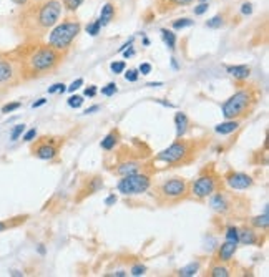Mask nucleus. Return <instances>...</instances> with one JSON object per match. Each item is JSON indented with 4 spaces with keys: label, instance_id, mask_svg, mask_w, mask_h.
<instances>
[{
    "label": "nucleus",
    "instance_id": "nucleus-52",
    "mask_svg": "<svg viewBox=\"0 0 269 277\" xmlns=\"http://www.w3.org/2000/svg\"><path fill=\"white\" fill-rule=\"evenodd\" d=\"M12 2H14L15 5H19V7H23V5H27L30 0H12Z\"/></svg>",
    "mask_w": 269,
    "mask_h": 277
},
{
    "label": "nucleus",
    "instance_id": "nucleus-26",
    "mask_svg": "<svg viewBox=\"0 0 269 277\" xmlns=\"http://www.w3.org/2000/svg\"><path fill=\"white\" fill-rule=\"evenodd\" d=\"M159 33H161V39L166 47L170 50H176V33L173 30H168V28H161Z\"/></svg>",
    "mask_w": 269,
    "mask_h": 277
},
{
    "label": "nucleus",
    "instance_id": "nucleus-19",
    "mask_svg": "<svg viewBox=\"0 0 269 277\" xmlns=\"http://www.w3.org/2000/svg\"><path fill=\"white\" fill-rule=\"evenodd\" d=\"M226 71H228L229 77H233L236 82H246L251 75V68L247 65H229L226 66Z\"/></svg>",
    "mask_w": 269,
    "mask_h": 277
},
{
    "label": "nucleus",
    "instance_id": "nucleus-14",
    "mask_svg": "<svg viewBox=\"0 0 269 277\" xmlns=\"http://www.w3.org/2000/svg\"><path fill=\"white\" fill-rule=\"evenodd\" d=\"M263 231L254 229L253 226H238V242L243 246H261L266 241L268 234H263Z\"/></svg>",
    "mask_w": 269,
    "mask_h": 277
},
{
    "label": "nucleus",
    "instance_id": "nucleus-23",
    "mask_svg": "<svg viewBox=\"0 0 269 277\" xmlns=\"http://www.w3.org/2000/svg\"><path fill=\"white\" fill-rule=\"evenodd\" d=\"M115 15H116V7L113 2H107L105 5L102 7V12H100V23H102V27H107L108 23L112 22V20H115Z\"/></svg>",
    "mask_w": 269,
    "mask_h": 277
},
{
    "label": "nucleus",
    "instance_id": "nucleus-20",
    "mask_svg": "<svg viewBox=\"0 0 269 277\" xmlns=\"http://www.w3.org/2000/svg\"><path fill=\"white\" fill-rule=\"evenodd\" d=\"M233 274V267L228 266V262H214L206 272L209 277H229Z\"/></svg>",
    "mask_w": 269,
    "mask_h": 277
},
{
    "label": "nucleus",
    "instance_id": "nucleus-24",
    "mask_svg": "<svg viewBox=\"0 0 269 277\" xmlns=\"http://www.w3.org/2000/svg\"><path fill=\"white\" fill-rule=\"evenodd\" d=\"M239 125H241V120H226L214 127V133H218V135H231V133L238 131Z\"/></svg>",
    "mask_w": 269,
    "mask_h": 277
},
{
    "label": "nucleus",
    "instance_id": "nucleus-29",
    "mask_svg": "<svg viewBox=\"0 0 269 277\" xmlns=\"http://www.w3.org/2000/svg\"><path fill=\"white\" fill-rule=\"evenodd\" d=\"M83 2H85V0H60L62 8H65L68 14H73V12H77L78 8L82 7Z\"/></svg>",
    "mask_w": 269,
    "mask_h": 277
},
{
    "label": "nucleus",
    "instance_id": "nucleus-38",
    "mask_svg": "<svg viewBox=\"0 0 269 277\" xmlns=\"http://www.w3.org/2000/svg\"><path fill=\"white\" fill-rule=\"evenodd\" d=\"M110 68H112L113 73L118 75V73H123V71H125V68H127V64H125V62H113V64L110 65Z\"/></svg>",
    "mask_w": 269,
    "mask_h": 277
},
{
    "label": "nucleus",
    "instance_id": "nucleus-41",
    "mask_svg": "<svg viewBox=\"0 0 269 277\" xmlns=\"http://www.w3.org/2000/svg\"><path fill=\"white\" fill-rule=\"evenodd\" d=\"M64 91H67V86L64 85V83H55V85H52L48 88V95H53V93H64Z\"/></svg>",
    "mask_w": 269,
    "mask_h": 277
},
{
    "label": "nucleus",
    "instance_id": "nucleus-45",
    "mask_svg": "<svg viewBox=\"0 0 269 277\" xmlns=\"http://www.w3.org/2000/svg\"><path fill=\"white\" fill-rule=\"evenodd\" d=\"M241 12H243V15H251V14H253V3L245 2L241 5Z\"/></svg>",
    "mask_w": 269,
    "mask_h": 277
},
{
    "label": "nucleus",
    "instance_id": "nucleus-39",
    "mask_svg": "<svg viewBox=\"0 0 269 277\" xmlns=\"http://www.w3.org/2000/svg\"><path fill=\"white\" fill-rule=\"evenodd\" d=\"M208 8H209V2H200L198 5L193 8V12H195V15H203L208 12Z\"/></svg>",
    "mask_w": 269,
    "mask_h": 277
},
{
    "label": "nucleus",
    "instance_id": "nucleus-6",
    "mask_svg": "<svg viewBox=\"0 0 269 277\" xmlns=\"http://www.w3.org/2000/svg\"><path fill=\"white\" fill-rule=\"evenodd\" d=\"M150 192L158 206H176L190 199V181L183 176H170L151 184Z\"/></svg>",
    "mask_w": 269,
    "mask_h": 277
},
{
    "label": "nucleus",
    "instance_id": "nucleus-9",
    "mask_svg": "<svg viewBox=\"0 0 269 277\" xmlns=\"http://www.w3.org/2000/svg\"><path fill=\"white\" fill-rule=\"evenodd\" d=\"M155 173H157L155 163L150 159L141 171L133 173V174L121 176V179L118 181V184H116V190H118V192H121L123 196H128V198L145 194V192L150 191L151 184H153Z\"/></svg>",
    "mask_w": 269,
    "mask_h": 277
},
{
    "label": "nucleus",
    "instance_id": "nucleus-40",
    "mask_svg": "<svg viewBox=\"0 0 269 277\" xmlns=\"http://www.w3.org/2000/svg\"><path fill=\"white\" fill-rule=\"evenodd\" d=\"M130 272H132V276H145L146 266H143V264H134V266H132Z\"/></svg>",
    "mask_w": 269,
    "mask_h": 277
},
{
    "label": "nucleus",
    "instance_id": "nucleus-28",
    "mask_svg": "<svg viewBox=\"0 0 269 277\" xmlns=\"http://www.w3.org/2000/svg\"><path fill=\"white\" fill-rule=\"evenodd\" d=\"M224 25H226V14L224 12H223V14L214 15L213 19H209L208 22H206V27L213 28V30H218V28L224 27Z\"/></svg>",
    "mask_w": 269,
    "mask_h": 277
},
{
    "label": "nucleus",
    "instance_id": "nucleus-10",
    "mask_svg": "<svg viewBox=\"0 0 269 277\" xmlns=\"http://www.w3.org/2000/svg\"><path fill=\"white\" fill-rule=\"evenodd\" d=\"M223 188V178L221 174L214 170V165H208L200 173L195 181L190 183V198L196 201L208 199L213 192Z\"/></svg>",
    "mask_w": 269,
    "mask_h": 277
},
{
    "label": "nucleus",
    "instance_id": "nucleus-44",
    "mask_svg": "<svg viewBox=\"0 0 269 277\" xmlns=\"http://www.w3.org/2000/svg\"><path fill=\"white\" fill-rule=\"evenodd\" d=\"M98 93V88H96V85H90L85 88V96H88V98H93V96Z\"/></svg>",
    "mask_w": 269,
    "mask_h": 277
},
{
    "label": "nucleus",
    "instance_id": "nucleus-17",
    "mask_svg": "<svg viewBox=\"0 0 269 277\" xmlns=\"http://www.w3.org/2000/svg\"><path fill=\"white\" fill-rule=\"evenodd\" d=\"M195 2L196 0H155V8L158 14H168V12H173L179 7H188Z\"/></svg>",
    "mask_w": 269,
    "mask_h": 277
},
{
    "label": "nucleus",
    "instance_id": "nucleus-50",
    "mask_svg": "<svg viewBox=\"0 0 269 277\" xmlns=\"http://www.w3.org/2000/svg\"><path fill=\"white\" fill-rule=\"evenodd\" d=\"M98 110H100V107H98V105H95V107L87 108V110H85V115H91V113H95V111H98Z\"/></svg>",
    "mask_w": 269,
    "mask_h": 277
},
{
    "label": "nucleus",
    "instance_id": "nucleus-22",
    "mask_svg": "<svg viewBox=\"0 0 269 277\" xmlns=\"http://www.w3.org/2000/svg\"><path fill=\"white\" fill-rule=\"evenodd\" d=\"M120 140H121L120 129L115 128V129H112V131L103 138L102 143H100V146H102L103 151H113V149L116 148V145L120 143Z\"/></svg>",
    "mask_w": 269,
    "mask_h": 277
},
{
    "label": "nucleus",
    "instance_id": "nucleus-53",
    "mask_svg": "<svg viewBox=\"0 0 269 277\" xmlns=\"http://www.w3.org/2000/svg\"><path fill=\"white\" fill-rule=\"evenodd\" d=\"M115 276L116 277H123V276H127V272H125V271H118V272H115Z\"/></svg>",
    "mask_w": 269,
    "mask_h": 277
},
{
    "label": "nucleus",
    "instance_id": "nucleus-1",
    "mask_svg": "<svg viewBox=\"0 0 269 277\" xmlns=\"http://www.w3.org/2000/svg\"><path fill=\"white\" fill-rule=\"evenodd\" d=\"M10 58L15 62L22 82L39 80L42 77L53 73L62 65L65 53L52 48L47 42H25L15 52L10 53Z\"/></svg>",
    "mask_w": 269,
    "mask_h": 277
},
{
    "label": "nucleus",
    "instance_id": "nucleus-18",
    "mask_svg": "<svg viewBox=\"0 0 269 277\" xmlns=\"http://www.w3.org/2000/svg\"><path fill=\"white\" fill-rule=\"evenodd\" d=\"M175 127H176V138H183L190 131L191 128V123H190V118L186 116V113L183 111H178L175 115Z\"/></svg>",
    "mask_w": 269,
    "mask_h": 277
},
{
    "label": "nucleus",
    "instance_id": "nucleus-13",
    "mask_svg": "<svg viewBox=\"0 0 269 277\" xmlns=\"http://www.w3.org/2000/svg\"><path fill=\"white\" fill-rule=\"evenodd\" d=\"M223 183L229 188L231 191H245L249 190L254 184V179L249 174L241 173V171H233L229 170L228 173L223 176Z\"/></svg>",
    "mask_w": 269,
    "mask_h": 277
},
{
    "label": "nucleus",
    "instance_id": "nucleus-47",
    "mask_svg": "<svg viewBox=\"0 0 269 277\" xmlns=\"http://www.w3.org/2000/svg\"><path fill=\"white\" fill-rule=\"evenodd\" d=\"M115 203H116V196L115 194H110L107 199H105V204H107V206H113Z\"/></svg>",
    "mask_w": 269,
    "mask_h": 277
},
{
    "label": "nucleus",
    "instance_id": "nucleus-55",
    "mask_svg": "<svg viewBox=\"0 0 269 277\" xmlns=\"http://www.w3.org/2000/svg\"><path fill=\"white\" fill-rule=\"evenodd\" d=\"M163 83L161 82H158V83H148V86H161Z\"/></svg>",
    "mask_w": 269,
    "mask_h": 277
},
{
    "label": "nucleus",
    "instance_id": "nucleus-30",
    "mask_svg": "<svg viewBox=\"0 0 269 277\" xmlns=\"http://www.w3.org/2000/svg\"><path fill=\"white\" fill-rule=\"evenodd\" d=\"M193 23H195V20L188 19V17H183V19L175 20V22L171 23V27H173L175 30H183V28H186V27H191Z\"/></svg>",
    "mask_w": 269,
    "mask_h": 277
},
{
    "label": "nucleus",
    "instance_id": "nucleus-15",
    "mask_svg": "<svg viewBox=\"0 0 269 277\" xmlns=\"http://www.w3.org/2000/svg\"><path fill=\"white\" fill-rule=\"evenodd\" d=\"M103 186H105V183H103L102 176H98V174L90 176V178H87L85 181L82 183L75 201H77V203H82V201L88 198V196H91V194H95V192H98L100 190H103Z\"/></svg>",
    "mask_w": 269,
    "mask_h": 277
},
{
    "label": "nucleus",
    "instance_id": "nucleus-57",
    "mask_svg": "<svg viewBox=\"0 0 269 277\" xmlns=\"http://www.w3.org/2000/svg\"><path fill=\"white\" fill-rule=\"evenodd\" d=\"M198 2H208V0H198Z\"/></svg>",
    "mask_w": 269,
    "mask_h": 277
},
{
    "label": "nucleus",
    "instance_id": "nucleus-51",
    "mask_svg": "<svg viewBox=\"0 0 269 277\" xmlns=\"http://www.w3.org/2000/svg\"><path fill=\"white\" fill-rule=\"evenodd\" d=\"M157 103L159 105H163V107H168V108H175V105L173 103H170V102H163V100H155Z\"/></svg>",
    "mask_w": 269,
    "mask_h": 277
},
{
    "label": "nucleus",
    "instance_id": "nucleus-35",
    "mask_svg": "<svg viewBox=\"0 0 269 277\" xmlns=\"http://www.w3.org/2000/svg\"><path fill=\"white\" fill-rule=\"evenodd\" d=\"M116 91H118V88H116V83H113V82L102 88V95H105V96H113Z\"/></svg>",
    "mask_w": 269,
    "mask_h": 277
},
{
    "label": "nucleus",
    "instance_id": "nucleus-32",
    "mask_svg": "<svg viewBox=\"0 0 269 277\" xmlns=\"http://www.w3.org/2000/svg\"><path fill=\"white\" fill-rule=\"evenodd\" d=\"M23 131H25V125L23 123L15 125V127L12 128V131H10V141H17L20 136L23 135Z\"/></svg>",
    "mask_w": 269,
    "mask_h": 277
},
{
    "label": "nucleus",
    "instance_id": "nucleus-27",
    "mask_svg": "<svg viewBox=\"0 0 269 277\" xmlns=\"http://www.w3.org/2000/svg\"><path fill=\"white\" fill-rule=\"evenodd\" d=\"M200 269H201V262L200 261H195V262H190L188 266H184L183 269H179L178 274L183 276V277H191V276L198 274Z\"/></svg>",
    "mask_w": 269,
    "mask_h": 277
},
{
    "label": "nucleus",
    "instance_id": "nucleus-4",
    "mask_svg": "<svg viewBox=\"0 0 269 277\" xmlns=\"http://www.w3.org/2000/svg\"><path fill=\"white\" fill-rule=\"evenodd\" d=\"M203 148H204L203 140H198V138L184 140L183 136V138H178L175 143H171L168 148L159 151L157 156L151 158V161L163 163V165H166L168 168L188 166L198 159Z\"/></svg>",
    "mask_w": 269,
    "mask_h": 277
},
{
    "label": "nucleus",
    "instance_id": "nucleus-36",
    "mask_svg": "<svg viewBox=\"0 0 269 277\" xmlns=\"http://www.w3.org/2000/svg\"><path fill=\"white\" fill-rule=\"evenodd\" d=\"M68 107L70 108H80L83 105V96H78V95H73V96H70L68 98Z\"/></svg>",
    "mask_w": 269,
    "mask_h": 277
},
{
    "label": "nucleus",
    "instance_id": "nucleus-16",
    "mask_svg": "<svg viewBox=\"0 0 269 277\" xmlns=\"http://www.w3.org/2000/svg\"><path fill=\"white\" fill-rule=\"evenodd\" d=\"M238 242L233 241H224L223 244L218 246L216 254H214V262H231L233 257L238 253Z\"/></svg>",
    "mask_w": 269,
    "mask_h": 277
},
{
    "label": "nucleus",
    "instance_id": "nucleus-46",
    "mask_svg": "<svg viewBox=\"0 0 269 277\" xmlns=\"http://www.w3.org/2000/svg\"><path fill=\"white\" fill-rule=\"evenodd\" d=\"M151 68H153V66H151L150 64H141L140 68H138V71H140L141 75H150L151 73Z\"/></svg>",
    "mask_w": 269,
    "mask_h": 277
},
{
    "label": "nucleus",
    "instance_id": "nucleus-3",
    "mask_svg": "<svg viewBox=\"0 0 269 277\" xmlns=\"http://www.w3.org/2000/svg\"><path fill=\"white\" fill-rule=\"evenodd\" d=\"M150 161V148L143 141H132V145H121L115 149L112 161H105V166L115 176H127L141 171Z\"/></svg>",
    "mask_w": 269,
    "mask_h": 277
},
{
    "label": "nucleus",
    "instance_id": "nucleus-12",
    "mask_svg": "<svg viewBox=\"0 0 269 277\" xmlns=\"http://www.w3.org/2000/svg\"><path fill=\"white\" fill-rule=\"evenodd\" d=\"M20 82L22 80H20L15 62L10 57L0 58V88H10Z\"/></svg>",
    "mask_w": 269,
    "mask_h": 277
},
{
    "label": "nucleus",
    "instance_id": "nucleus-5",
    "mask_svg": "<svg viewBox=\"0 0 269 277\" xmlns=\"http://www.w3.org/2000/svg\"><path fill=\"white\" fill-rule=\"evenodd\" d=\"M261 90L256 85H245L234 91L233 95L221 105V113L224 120H245L254 108L258 107L259 100H261Z\"/></svg>",
    "mask_w": 269,
    "mask_h": 277
},
{
    "label": "nucleus",
    "instance_id": "nucleus-43",
    "mask_svg": "<svg viewBox=\"0 0 269 277\" xmlns=\"http://www.w3.org/2000/svg\"><path fill=\"white\" fill-rule=\"evenodd\" d=\"M82 85H83V78H77V80H75V82H71V85H70V86H67V91L73 93V91H77Z\"/></svg>",
    "mask_w": 269,
    "mask_h": 277
},
{
    "label": "nucleus",
    "instance_id": "nucleus-56",
    "mask_svg": "<svg viewBox=\"0 0 269 277\" xmlns=\"http://www.w3.org/2000/svg\"><path fill=\"white\" fill-rule=\"evenodd\" d=\"M143 45H146V47H148V45H150V40L145 39V40H143Z\"/></svg>",
    "mask_w": 269,
    "mask_h": 277
},
{
    "label": "nucleus",
    "instance_id": "nucleus-34",
    "mask_svg": "<svg viewBox=\"0 0 269 277\" xmlns=\"http://www.w3.org/2000/svg\"><path fill=\"white\" fill-rule=\"evenodd\" d=\"M20 107H22V102H10V103H7V105H3V107H2V113H3V115H8V113L17 111Z\"/></svg>",
    "mask_w": 269,
    "mask_h": 277
},
{
    "label": "nucleus",
    "instance_id": "nucleus-11",
    "mask_svg": "<svg viewBox=\"0 0 269 277\" xmlns=\"http://www.w3.org/2000/svg\"><path fill=\"white\" fill-rule=\"evenodd\" d=\"M62 145H64V138L42 136L32 143L30 151L33 156L42 159V161H53L58 156V153H60Z\"/></svg>",
    "mask_w": 269,
    "mask_h": 277
},
{
    "label": "nucleus",
    "instance_id": "nucleus-42",
    "mask_svg": "<svg viewBox=\"0 0 269 277\" xmlns=\"http://www.w3.org/2000/svg\"><path fill=\"white\" fill-rule=\"evenodd\" d=\"M35 138H37V129H35V128L28 129L27 133L23 131V136H22V140H23L25 143H32L33 140H35Z\"/></svg>",
    "mask_w": 269,
    "mask_h": 277
},
{
    "label": "nucleus",
    "instance_id": "nucleus-33",
    "mask_svg": "<svg viewBox=\"0 0 269 277\" xmlns=\"http://www.w3.org/2000/svg\"><path fill=\"white\" fill-rule=\"evenodd\" d=\"M100 30H102V23H100V20H93L91 23L87 25V32L90 33L91 37H96V35H98Z\"/></svg>",
    "mask_w": 269,
    "mask_h": 277
},
{
    "label": "nucleus",
    "instance_id": "nucleus-31",
    "mask_svg": "<svg viewBox=\"0 0 269 277\" xmlns=\"http://www.w3.org/2000/svg\"><path fill=\"white\" fill-rule=\"evenodd\" d=\"M224 239L226 241H233V242H238V226L231 224L224 233ZM239 244V242H238Z\"/></svg>",
    "mask_w": 269,
    "mask_h": 277
},
{
    "label": "nucleus",
    "instance_id": "nucleus-8",
    "mask_svg": "<svg viewBox=\"0 0 269 277\" xmlns=\"http://www.w3.org/2000/svg\"><path fill=\"white\" fill-rule=\"evenodd\" d=\"M80 32H82V23H80V20L77 17L68 15L65 17L64 20H58L55 27L47 33L48 35L47 43L52 48L58 50V52L67 53L70 50L71 43L77 40Z\"/></svg>",
    "mask_w": 269,
    "mask_h": 277
},
{
    "label": "nucleus",
    "instance_id": "nucleus-25",
    "mask_svg": "<svg viewBox=\"0 0 269 277\" xmlns=\"http://www.w3.org/2000/svg\"><path fill=\"white\" fill-rule=\"evenodd\" d=\"M249 226H253L254 229L263 231V233H268L269 229V216H268V206L264 208V213L259 214V216H254L249 219Z\"/></svg>",
    "mask_w": 269,
    "mask_h": 277
},
{
    "label": "nucleus",
    "instance_id": "nucleus-54",
    "mask_svg": "<svg viewBox=\"0 0 269 277\" xmlns=\"http://www.w3.org/2000/svg\"><path fill=\"white\" fill-rule=\"evenodd\" d=\"M39 253H40V254H45V247H44V244L39 246Z\"/></svg>",
    "mask_w": 269,
    "mask_h": 277
},
{
    "label": "nucleus",
    "instance_id": "nucleus-49",
    "mask_svg": "<svg viewBox=\"0 0 269 277\" xmlns=\"http://www.w3.org/2000/svg\"><path fill=\"white\" fill-rule=\"evenodd\" d=\"M121 53L125 55V58H130V57L134 55V50H133V47H128V50H123Z\"/></svg>",
    "mask_w": 269,
    "mask_h": 277
},
{
    "label": "nucleus",
    "instance_id": "nucleus-2",
    "mask_svg": "<svg viewBox=\"0 0 269 277\" xmlns=\"http://www.w3.org/2000/svg\"><path fill=\"white\" fill-rule=\"evenodd\" d=\"M15 30L25 42H39L57 25L62 17L60 0H30L20 7Z\"/></svg>",
    "mask_w": 269,
    "mask_h": 277
},
{
    "label": "nucleus",
    "instance_id": "nucleus-21",
    "mask_svg": "<svg viewBox=\"0 0 269 277\" xmlns=\"http://www.w3.org/2000/svg\"><path fill=\"white\" fill-rule=\"evenodd\" d=\"M28 217H30L28 214H20V216L8 217V219L0 221V233H5V231H8V229L19 228V226H22L28 221Z\"/></svg>",
    "mask_w": 269,
    "mask_h": 277
},
{
    "label": "nucleus",
    "instance_id": "nucleus-37",
    "mask_svg": "<svg viewBox=\"0 0 269 277\" xmlns=\"http://www.w3.org/2000/svg\"><path fill=\"white\" fill-rule=\"evenodd\" d=\"M138 78H140V71H138V70H134V68L128 70L127 73H125V80H127V82H130V83L138 82Z\"/></svg>",
    "mask_w": 269,
    "mask_h": 277
},
{
    "label": "nucleus",
    "instance_id": "nucleus-48",
    "mask_svg": "<svg viewBox=\"0 0 269 277\" xmlns=\"http://www.w3.org/2000/svg\"><path fill=\"white\" fill-rule=\"evenodd\" d=\"M45 103H47V100H45V98H39V102H33V103H32V108H39V107H44Z\"/></svg>",
    "mask_w": 269,
    "mask_h": 277
},
{
    "label": "nucleus",
    "instance_id": "nucleus-7",
    "mask_svg": "<svg viewBox=\"0 0 269 277\" xmlns=\"http://www.w3.org/2000/svg\"><path fill=\"white\" fill-rule=\"evenodd\" d=\"M209 208L216 214L226 217V219H239L247 216L249 213V201L243 196L236 194L228 190H218L209 196Z\"/></svg>",
    "mask_w": 269,
    "mask_h": 277
}]
</instances>
